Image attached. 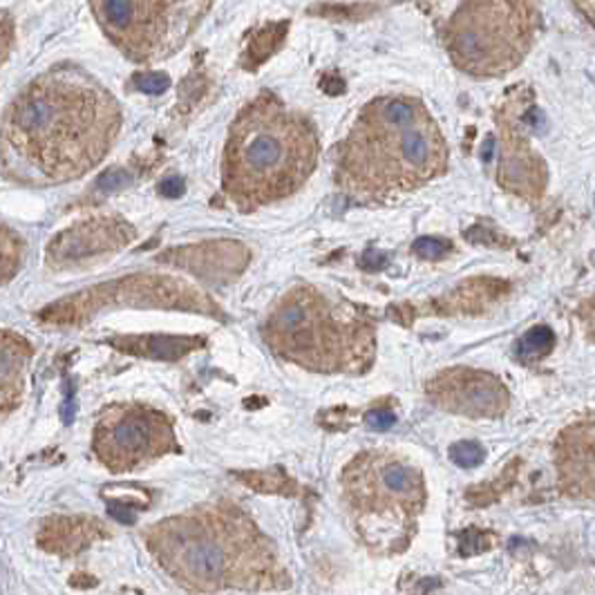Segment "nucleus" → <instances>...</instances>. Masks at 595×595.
<instances>
[{
  "label": "nucleus",
  "instance_id": "nucleus-1",
  "mask_svg": "<svg viewBox=\"0 0 595 595\" xmlns=\"http://www.w3.org/2000/svg\"><path fill=\"white\" fill-rule=\"evenodd\" d=\"M122 128L117 99L94 77L61 66L34 79L0 124V167L25 186H54L99 167Z\"/></svg>",
  "mask_w": 595,
  "mask_h": 595
},
{
  "label": "nucleus",
  "instance_id": "nucleus-2",
  "mask_svg": "<svg viewBox=\"0 0 595 595\" xmlns=\"http://www.w3.org/2000/svg\"><path fill=\"white\" fill-rule=\"evenodd\" d=\"M146 547L161 569L193 593L281 591L291 584L276 545L229 502L157 522L146 533Z\"/></svg>",
  "mask_w": 595,
  "mask_h": 595
},
{
  "label": "nucleus",
  "instance_id": "nucleus-3",
  "mask_svg": "<svg viewBox=\"0 0 595 595\" xmlns=\"http://www.w3.org/2000/svg\"><path fill=\"white\" fill-rule=\"evenodd\" d=\"M448 169V144L414 96L369 101L339 148L336 180L354 197L386 199L416 191Z\"/></svg>",
  "mask_w": 595,
  "mask_h": 595
},
{
  "label": "nucleus",
  "instance_id": "nucleus-4",
  "mask_svg": "<svg viewBox=\"0 0 595 595\" xmlns=\"http://www.w3.org/2000/svg\"><path fill=\"white\" fill-rule=\"evenodd\" d=\"M318 164L313 124L272 92L236 117L222 157V188L244 213L298 193Z\"/></svg>",
  "mask_w": 595,
  "mask_h": 595
},
{
  "label": "nucleus",
  "instance_id": "nucleus-5",
  "mask_svg": "<svg viewBox=\"0 0 595 595\" xmlns=\"http://www.w3.org/2000/svg\"><path fill=\"white\" fill-rule=\"evenodd\" d=\"M262 336L281 358L320 374H363L376 354L371 324L311 285L274 305Z\"/></svg>",
  "mask_w": 595,
  "mask_h": 595
},
{
  "label": "nucleus",
  "instance_id": "nucleus-6",
  "mask_svg": "<svg viewBox=\"0 0 595 595\" xmlns=\"http://www.w3.org/2000/svg\"><path fill=\"white\" fill-rule=\"evenodd\" d=\"M343 495L365 542L371 547H403L425 506L421 468L390 450L356 455L343 470Z\"/></svg>",
  "mask_w": 595,
  "mask_h": 595
},
{
  "label": "nucleus",
  "instance_id": "nucleus-7",
  "mask_svg": "<svg viewBox=\"0 0 595 595\" xmlns=\"http://www.w3.org/2000/svg\"><path fill=\"white\" fill-rule=\"evenodd\" d=\"M535 32L533 0H464L444 30V43L455 68L493 79L522 66Z\"/></svg>",
  "mask_w": 595,
  "mask_h": 595
},
{
  "label": "nucleus",
  "instance_id": "nucleus-8",
  "mask_svg": "<svg viewBox=\"0 0 595 595\" xmlns=\"http://www.w3.org/2000/svg\"><path fill=\"white\" fill-rule=\"evenodd\" d=\"M213 0H90L111 43L135 64L173 57L204 21Z\"/></svg>",
  "mask_w": 595,
  "mask_h": 595
},
{
  "label": "nucleus",
  "instance_id": "nucleus-9",
  "mask_svg": "<svg viewBox=\"0 0 595 595\" xmlns=\"http://www.w3.org/2000/svg\"><path fill=\"white\" fill-rule=\"evenodd\" d=\"M92 450L111 472H133L175 453L178 437L169 414L139 403H117L99 414Z\"/></svg>",
  "mask_w": 595,
  "mask_h": 595
},
{
  "label": "nucleus",
  "instance_id": "nucleus-10",
  "mask_svg": "<svg viewBox=\"0 0 595 595\" xmlns=\"http://www.w3.org/2000/svg\"><path fill=\"white\" fill-rule=\"evenodd\" d=\"M425 392L437 408L468 419H500L511 405V394L497 376L470 367L444 369Z\"/></svg>",
  "mask_w": 595,
  "mask_h": 595
},
{
  "label": "nucleus",
  "instance_id": "nucleus-11",
  "mask_svg": "<svg viewBox=\"0 0 595 595\" xmlns=\"http://www.w3.org/2000/svg\"><path fill=\"white\" fill-rule=\"evenodd\" d=\"M135 240V229L119 218L83 220L61 231L47 247V264L52 268H68L96 255H105L128 247Z\"/></svg>",
  "mask_w": 595,
  "mask_h": 595
},
{
  "label": "nucleus",
  "instance_id": "nucleus-12",
  "mask_svg": "<svg viewBox=\"0 0 595 595\" xmlns=\"http://www.w3.org/2000/svg\"><path fill=\"white\" fill-rule=\"evenodd\" d=\"M593 437L595 423L591 416L571 423L556 444V468L560 489L575 500H593Z\"/></svg>",
  "mask_w": 595,
  "mask_h": 595
},
{
  "label": "nucleus",
  "instance_id": "nucleus-13",
  "mask_svg": "<svg viewBox=\"0 0 595 595\" xmlns=\"http://www.w3.org/2000/svg\"><path fill=\"white\" fill-rule=\"evenodd\" d=\"M502 128V161L500 182L524 197H539L547 184V164L530 148L528 139L519 135L511 115L500 119Z\"/></svg>",
  "mask_w": 595,
  "mask_h": 595
},
{
  "label": "nucleus",
  "instance_id": "nucleus-14",
  "mask_svg": "<svg viewBox=\"0 0 595 595\" xmlns=\"http://www.w3.org/2000/svg\"><path fill=\"white\" fill-rule=\"evenodd\" d=\"M105 537L103 524L92 517H52L43 522L36 542L43 551L70 558Z\"/></svg>",
  "mask_w": 595,
  "mask_h": 595
},
{
  "label": "nucleus",
  "instance_id": "nucleus-15",
  "mask_svg": "<svg viewBox=\"0 0 595 595\" xmlns=\"http://www.w3.org/2000/svg\"><path fill=\"white\" fill-rule=\"evenodd\" d=\"M32 345L14 334L0 332V410H10L19 403Z\"/></svg>",
  "mask_w": 595,
  "mask_h": 595
},
{
  "label": "nucleus",
  "instance_id": "nucleus-16",
  "mask_svg": "<svg viewBox=\"0 0 595 595\" xmlns=\"http://www.w3.org/2000/svg\"><path fill=\"white\" fill-rule=\"evenodd\" d=\"M124 352L152 356V358H178L184 352L193 350L191 345H197V341H184V339H159V336H144V339H117L113 341Z\"/></svg>",
  "mask_w": 595,
  "mask_h": 595
},
{
  "label": "nucleus",
  "instance_id": "nucleus-17",
  "mask_svg": "<svg viewBox=\"0 0 595 595\" xmlns=\"http://www.w3.org/2000/svg\"><path fill=\"white\" fill-rule=\"evenodd\" d=\"M23 264V240L8 225L0 222V285L16 278Z\"/></svg>",
  "mask_w": 595,
  "mask_h": 595
},
{
  "label": "nucleus",
  "instance_id": "nucleus-18",
  "mask_svg": "<svg viewBox=\"0 0 595 595\" xmlns=\"http://www.w3.org/2000/svg\"><path fill=\"white\" fill-rule=\"evenodd\" d=\"M553 345H556V336L549 328H535L519 341L517 352L522 361L530 363V361H539L542 356H547Z\"/></svg>",
  "mask_w": 595,
  "mask_h": 595
},
{
  "label": "nucleus",
  "instance_id": "nucleus-19",
  "mask_svg": "<svg viewBox=\"0 0 595 595\" xmlns=\"http://www.w3.org/2000/svg\"><path fill=\"white\" fill-rule=\"evenodd\" d=\"M285 30L287 25H272V27H266L262 30L249 45L247 49V59H253L258 64H262L268 54H272L285 38Z\"/></svg>",
  "mask_w": 595,
  "mask_h": 595
},
{
  "label": "nucleus",
  "instance_id": "nucleus-20",
  "mask_svg": "<svg viewBox=\"0 0 595 595\" xmlns=\"http://www.w3.org/2000/svg\"><path fill=\"white\" fill-rule=\"evenodd\" d=\"M450 457L461 468H477L483 461V448L474 442H459L450 448Z\"/></svg>",
  "mask_w": 595,
  "mask_h": 595
},
{
  "label": "nucleus",
  "instance_id": "nucleus-21",
  "mask_svg": "<svg viewBox=\"0 0 595 595\" xmlns=\"http://www.w3.org/2000/svg\"><path fill=\"white\" fill-rule=\"evenodd\" d=\"M135 88L139 92H146V94H161L167 92L171 88V79L169 75H161V72H144V75H137L133 79Z\"/></svg>",
  "mask_w": 595,
  "mask_h": 595
},
{
  "label": "nucleus",
  "instance_id": "nucleus-22",
  "mask_svg": "<svg viewBox=\"0 0 595 595\" xmlns=\"http://www.w3.org/2000/svg\"><path fill=\"white\" fill-rule=\"evenodd\" d=\"M453 244L442 240V238H421L414 242V253L425 258V260H437L444 258L446 253H450Z\"/></svg>",
  "mask_w": 595,
  "mask_h": 595
},
{
  "label": "nucleus",
  "instance_id": "nucleus-23",
  "mask_svg": "<svg viewBox=\"0 0 595 595\" xmlns=\"http://www.w3.org/2000/svg\"><path fill=\"white\" fill-rule=\"evenodd\" d=\"M14 47V19L10 12H0V68L10 59Z\"/></svg>",
  "mask_w": 595,
  "mask_h": 595
},
{
  "label": "nucleus",
  "instance_id": "nucleus-24",
  "mask_svg": "<svg viewBox=\"0 0 595 595\" xmlns=\"http://www.w3.org/2000/svg\"><path fill=\"white\" fill-rule=\"evenodd\" d=\"M130 182V178L124 173V171H111V173H105L101 180H99V186L103 191H115V188H122Z\"/></svg>",
  "mask_w": 595,
  "mask_h": 595
},
{
  "label": "nucleus",
  "instance_id": "nucleus-25",
  "mask_svg": "<svg viewBox=\"0 0 595 595\" xmlns=\"http://www.w3.org/2000/svg\"><path fill=\"white\" fill-rule=\"evenodd\" d=\"M184 191H186V184L182 178H169L159 186V193L164 197H180V195H184Z\"/></svg>",
  "mask_w": 595,
  "mask_h": 595
},
{
  "label": "nucleus",
  "instance_id": "nucleus-26",
  "mask_svg": "<svg viewBox=\"0 0 595 595\" xmlns=\"http://www.w3.org/2000/svg\"><path fill=\"white\" fill-rule=\"evenodd\" d=\"M367 423L376 430H386L394 423V414L388 412V410H376V412H369L367 414Z\"/></svg>",
  "mask_w": 595,
  "mask_h": 595
},
{
  "label": "nucleus",
  "instance_id": "nucleus-27",
  "mask_svg": "<svg viewBox=\"0 0 595 595\" xmlns=\"http://www.w3.org/2000/svg\"><path fill=\"white\" fill-rule=\"evenodd\" d=\"M588 23H593V0H573Z\"/></svg>",
  "mask_w": 595,
  "mask_h": 595
}]
</instances>
